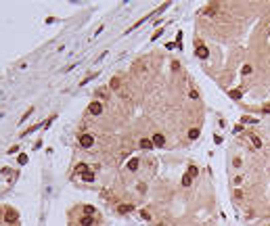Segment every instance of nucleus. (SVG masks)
<instances>
[{
	"instance_id": "ddd939ff",
	"label": "nucleus",
	"mask_w": 270,
	"mask_h": 226,
	"mask_svg": "<svg viewBox=\"0 0 270 226\" xmlns=\"http://www.w3.org/2000/svg\"><path fill=\"white\" fill-rule=\"evenodd\" d=\"M216 11H218V4H210V6H207V11H205V13H207L210 17H214V13H216Z\"/></svg>"
},
{
	"instance_id": "39448f33",
	"label": "nucleus",
	"mask_w": 270,
	"mask_h": 226,
	"mask_svg": "<svg viewBox=\"0 0 270 226\" xmlns=\"http://www.w3.org/2000/svg\"><path fill=\"white\" fill-rule=\"evenodd\" d=\"M197 57H199V59H207V57H210V50L205 46H199L197 48Z\"/></svg>"
},
{
	"instance_id": "1a4fd4ad",
	"label": "nucleus",
	"mask_w": 270,
	"mask_h": 226,
	"mask_svg": "<svg viewBox=\"0 0 270 226\" xmlns=\"http://www.w3.org/2000/svg\"><path fill=\"white\" fill-rule=\"evenodd\" d=\"M188 138H191V140H197V138H199V128H191V130H188Z\"/></svg>"
},
{
	"instance_id": "9b49d317",
	"label": "nucleus",
	"mask_w": 270,
	"mask_h": 226,
	"mask_svg": "<svg viewBox=\"0 0 270 226\" xmlns=\"http://www.w3.org/2000/svg\"><path fill=\"white\" fill-rule=\"evenodd\" d=\"M132 209H134L132 205H119V207H118V212H119V214H130Z\"/></svg>"
},
{
	"instance_id": "aec40b11",
	"label": "nucleus",
	"mask_w": 270,
	"mask_h": 226,
	"mask_svg": "<svg viewBox=\"0 0 270 226\" xmlns=\"http://www.w3.org/2000/svg\"><path fill=\"white\" fill-rule=\"evenodd\" d=\"M32 111H34V109H27V111H25V115H21V121H25V119L29 117V115H32Z\"/></svg>"
},
{
	"instance_id": "0eeeda50",
	"label": "nucleus",
	"mask_w": 270,
	"mask_h": 226,
	"mask_svg": "<svg viewBox=\"0 0 270 226\" xmlns=\"http://www.w3.org/2000/svg\"><path fill=\"white\" fill-rule=\"evenodd\" d=\"M249 140H251V144H253L256 149H262V140H260L256 134H249Z\"/></svg>"
},
{
	"instance_id": "20e7f679",
	"label": "nucleus",
	"mask_w": 270,
	"mask_h": 226,
	"mask_svg": "<svg viewBox=\"0 0 270 226\" xmlns=\"http://www.w3.org/2000/svg\"><path fill=\"white\" fill-rule=\"evenodd\" d=\"M141 149H142V151H151V149H153V140L142 138V140H141Z\"/></svg>"
},
{
	"instance_id": "f03ea898",
	"label": "nucleus",
	"mask_w": 270,
	"mask_h": 226,
	"mask_svg": "<svg viewBox=\"0 0 270 226\" xmlns=\"http://www.w3.org/2000/svg\"><path fill=\"white\" fill-rule=\"evenodd\" d=\"M80 144H82L84 149H90V147L94 144V138L90 136V134H82V136H80Z\"/></svg>"
},
{
	"instance_id": "a878e982",
	"label": "nucleus",
	"mask_w": 270,
	"mask_h": 226,
	"mask_svg": "<svg viewBox=\"0 0 270 226\" xmlns=\"http://www.w3.org/2000/svg\"><path fill=\"white\" fill-rule=\"evenodd\" d=\"M235 184H237V186H239V184H243V178H241V176H237V178H235Z\"/></svg>"
},
{
	"instance_id": "dca6fc26",
	"label": "nucleus",
	"mask_w": 270,
	"mask_h": 226,
	"mask_svg": "<svg viewBox=\"0 0 270 226\" xmlns=\"http://www.w3.org/2000/svg\"><path fill=\"white\" fill-rule=\"evenodd\" d=\"M197 174H199V170H197L195 166H191V167H188V176H191V178H193V176H197Z\"/></svg>"
},
{
	"instance_id": "5701e85b",
	"label": "nucleus",
	"mask_w": 270,
	"mask_h": 226,
	"mask_svg": "<svg viewBox=\"0 0 270 226\" xmlns=\"http://www.w3.org/2000/svg\"><path fill=\"white\" fill-rule=\"evenodd\" d=\"M233 166H235V167H241V159H239V157L233 159Z\"/></svg>"
},
{
	"instance_id": "f257e3e1",
	"label": "nucleus",
	"mask_w": 270,
	"mask_h": 226,
	"mask_svg": "<svg viewBox=\"0 0 270 226\" xmlns=\"http://www.w3.org/2000/svg\"><path fill=\"white\" fill-rule=\"evenodd\" d=\"M88 113H90V115H101V113H103V105H101L98 101H92V103L88 105Z\"/></svg>"
},
{
	"instance_id": "a211bd4d",
	"label": "nucleus",
	"mask_w": 270,
	"mask_h": 226,
	"mask_svg": "<svg viewBox=\"0 0 270 226\" xmlns=\"http://www.w3.org/2000/svg\"><path fill=\"white\" fill-rule=\"evenodd\" d=\"M75 172H78V174H84V172H88V167H86V163H80Z\"/></svg>"
},
{
	"instance_id": "393cba45",
	"label": "nucleus",
	"mask_w": 270,
	"mask_h": 226,
	"mask_svg": "<svg viewBox=\"0 0 270 226\" xmlns=\"http://www.w3.org/2000/svg\"><path fill=\"white\" fill-rule=\"evenodd\" d=\"M21 163H27V157H25V155H19V166H21Z\"/></svg>"
},
{
	"instance_id": "f3484780",
	"label": "nucleus",
	"mask_w": 270,
	"mask_h": 226,
	"mask_svg": "<svg viewBox=\"0 0 270 226\" xmlns=\"http://www.w3.org/2000/svg\"><path fill=\"white\" fill-rule=\"evenodd\" d=\"M111 88H113V90L119 88V78H113V80H111Z\"/></svg>"
},
{
	"instance_id": "6e6552de",
	"label": "nucleus",
	"mask_w": 270,
	"mask_h": 226,
	"mask_svg": "<svg viewBox=\"0 0 270 226\" xmlns=\"http://www.w3.org/2000/svg\"><path fill=\"white\" fill-rule=\"evenodd\" d=\"M92 222H94V218H92V216H84V218H82V222H80V226H92Z\"/></svg>"
},
{
	"instance_id": "bb28decb",
	"label": "nucleus",
	"mask_w": 270,
	"mask_h": 226,
	"mask_svg": "<svg viewBox=\"0 0 270 226\" xmlns=\"http://www.w3.org/2000/svg\"><path fill=\"white\" fill-rule=\"evenodd\" d=\"M264 113H270V105H264V109H262Z\"/></svg>"
},
{
	"instance_id": "2eb2a0df",
	"label": "nucleus",
	"mask_w": 270,
	"mask_h": 226,
	"mask_svg": "<svg viewBox=\"0 0 270 226\" xmlns=\"http://www.w3.org/2000/svg\"><path fill=\"white\" fill-rule=\"evenodd\" d=\"M191 182H193V178H191L188 174H184V176H182V186H191Z\"/></svg>"
},
{
	"instance_id": "412c9836",
	"label": "nucleus",
	"mask_w": 270,
	"mask_h": 226,
	"mask_svg": "<svg viewBox=\"0 0 270 226\" xmlns=\"http://www.w3.org/2000/svg\"><path fill=\"white\" fill-rule=\"evenodd\" d=\"M191 98L197 101V98H199V92H197V90H191Z\"/></svg>"
},
{
	"instance_id": "7ed1b4c3",
	"label": "nucleus",
	"mask_w": 270,
	"mask_h": 226,
	"mask_svg": "<svg viewBox=\"0 0 270 226\" xmlns=\"http://www.w3.org/2000/svg\"><path fill=\"white\" fill-rule=\"evenodd\" d=\"M153 147H164V143H165V138H164V134H159V132H157V134H153Z\"/></svg>"
},
{
	"instance_id": "4468645a",
	"label": "nucleus",
	"mask_w": 270,
	"mask_h": 226,
	"mask_svg": "<svg viewBox=\"0 0 270 226\" xmlns=\"http://www.w3.org/2000/svg\"><path fill=\"white\" fill-rule=\"evenodd\" d=\"M228 94H230V98H235V101H239V98H241V90H230V92H228Z\"/></svg>"
},
{
	"instance_id": "f8f14e48",
	"label": "nucleus",
	"mask_w": 270,
	"mask_h": 226,
	"mask_svg": "<svg viewBox=\"0 0 270 226\" xmlns=\"http://www.w3.org/2000/svg\"><path fill=\"white\" fill-rule=\"evenodd\" d=\"M82 178H84V182H94V174L92 172H84Z\"/></svg>"
},
{
	"instance_id": "423d86ee",
	"label": "nucleus",
	"mask_w": 270,
	"mask_h": 226,
	"mask_svg": "<svg viewBox=\"0 0 270 226\" xmlns=\"http://www.w3.org/2000/svg\"><path fill=\"white\" fill-rule=\"evenodd\" d=\"M4 220H6V222H17V212H15V209H9L6 216H4Z\"/></svg>"
},
{
	"instance_id": "b1692460",
	"label": "nucleus",
	"mask_w": 270,
	"mask_h": 226,
	"mask_svg": "<svg viewBox=\"0 0 270 226\" xmlns=\"http://www.w3.org/2000/svg\"><path fill=\"white\" fill-rule=\"evenodd\" d=\"M249 73H251V67L245 65V67H243V75H249Z\"/></svg>"
},
{
	"instance_id": "4be33fe9",
	"label": "nucleus",
	"mask_w": 270,
	"mask_h": 226,
	"mask_svg": "<svg viewBox=\"0 0 270 226\" xmlns=\"http://www.w3.org/2000/svg\"><path fill=\"white\" fill-rule=\"evenodd\" d=\"M141 218H142V220H149L151 216H149V212H145V209H142V212H141Z\"/></svg>"
},
{
	"instance_id": "9d476101",
	"label": "nucleus",
	"mask_w": 270,
	"mask_h": 226,
	"mask_svg": "<svg viewBox=\"0 0 270 226\" xmlns=\"http://www.w3.org/2000/svg\"><path fill=\"white\" fill-rule=\"evenodd\" d=\"M128 170H130V172L138 170V159H136V157H134V159H130V161H128Z\"/></svg>"
},
{
	"instance_id": "6ab92c4d",
	"label": "nucleus",
	"mask_w": 270,
	"mask_h": 226,
	"mask_svg": "<svg viewBox=\"0 0 270 226\" xmlns=\"http://www.w3.org/2000/svg\"><path fill=\"white\" fill-rule=\"evenodd\" d=\"M84 212H86V216H88V214H94V207H92V205H86V207H84Z\"/></svg>"
}]
</instances>
